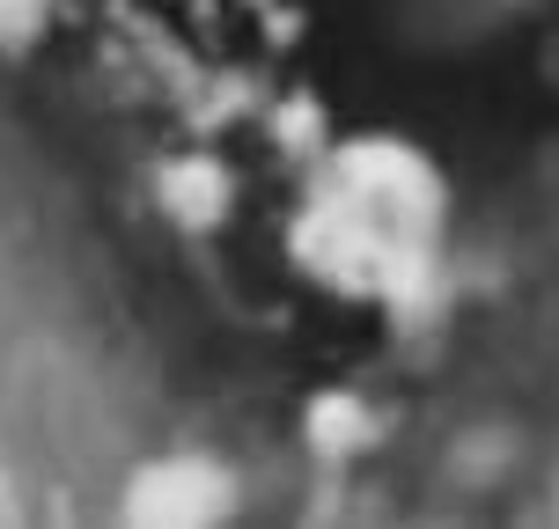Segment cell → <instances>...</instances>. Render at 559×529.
<instances>
[{
  "label": "cell",
  "mask_w": 559,
  "mask_h": 529,
  "mask_svg": "<svg viewBox=\"0 0 559 529\" xmlns=\"http://www.w3.org/2000/svg\"><path fill=\"white\" fill-rule=\"evenodd\" d=\"M493 529H559V419H552V434L537 442V456L523 464V478H515V493H508Z\"/></svg>",
  "instance_id": "2"
},
{
  "label": "cell",
  "mask_w": 559,
  "mask_h": 529,
  "mask_svg": "<svg viewBox=\"0 0 559 529\" xmlns=\"http://www.w3.org/2000/svg\"><path fill=\"white\" fill-rule=\"evenodd\" d=\"M140 412L96 265L0 155V529H126Z\"/></svg>",
  "instance_id": "1"
}]
</instances>
